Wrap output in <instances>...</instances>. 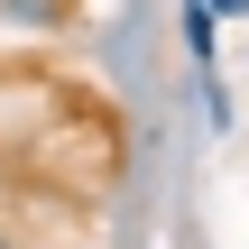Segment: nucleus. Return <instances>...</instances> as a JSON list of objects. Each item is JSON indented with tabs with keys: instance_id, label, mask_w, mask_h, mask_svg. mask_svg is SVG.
Listing matches in <instances>:
<instances>
[{
	"instance_id": "1",
	"label": "nucleus",
	"mask_w": 249,
	"mask_h": 249,
	"mask_svg": "<svg viewBox=\"0 0 249 249\" xmlns=\"http://www.w3.org/2000/svg\"><path fill=\"white\" fill-rule=\"evenodd\" d=\"M203 9H213V18H222V9H249V0H203Z\"/></svg>"
}]
</instances>
